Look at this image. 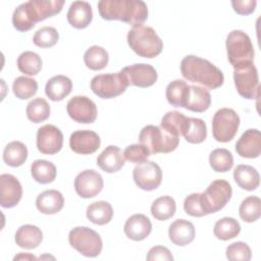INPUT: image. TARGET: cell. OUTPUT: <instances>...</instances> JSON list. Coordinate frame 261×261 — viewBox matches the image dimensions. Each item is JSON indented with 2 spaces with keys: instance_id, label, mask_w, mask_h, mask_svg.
Listing matches in <instances>:
<instances>
[{
  "instance_id": "cell-7",
  "label": "cell",
  "mask_w": 261,
  "mask_h": 261,
  "mask_svg": "<svg viewBox=\"0 0 261 261\" xmlns=\"http://www.w3.org/2000/svg\"><path fill=\"white\" fill-rule=\"evenodd\" d=\"M69 245L86 257H97L103 248L101 237L87 226H76L68 233Z\"/></svg>"
},
{
  "instance_id": "cell-15",
  "label": "cell",
  "mask_w": 261,
  "mask_h": 261,
  "mask_svg": "<svg viewBox=\"0 0 261 261\" xmlns=\"http://www.w3.org/2000/svg\"><path fill=\"white\" fill-rule=\"evenodd\" d=\"M103 186V177L93 169H86L74 178V190L84 199L96 197L102 191Z\"/></svg>"
},
{
  "instance_id": "cell-12",
  "label": "cell",
  "mask_w": 261,
  "mask_h": 261,
  "mask_svg": "<svg viewBox=\"0 0 261 261\" xmlns=\"http://www.w3.org/2000/svg\"><path fill=\"white\" fill-rule=\"evenodd\" d=\"M136 185L144 191L156 190L162 181V171L160 166L154 161H144L139 163L133 171Z\"/></svg>"
},
{
  "instance_id": "cell-33",
  "label": "cell",
  "mask_w": 261,
  "mask_h": 261,
  "mask_svg": "<svg viewBox=\"0 0 261 261\" xmlns=\"http://www.w3.org/2000/svg\"><path fill=\"white\" fill-rule=\"evenodd\" d=\"M176 210V204L173 198L162 196L157 198L151 206V213L157 220H167L171 218Z\"/></svg>"
},
{
  "instance_id": "cell-20",
  "label": "cell",
  "mask_w": 261,
  "mask_h": 261,
  "mask_svg": "<svg viewBox=\"0 0 261 261\" xmlns=\"http://www.w3.org/2000/svg\"><path fill=\"white\" fill-rule=\"evenodd\" d=\"M152 230V223L150 219L144 214H134L127 218L124 223L123 231L125 236L133 241L145 240Z\"/></svg>"
},
{
  "instance_id": "cell-46",
  "label": "cell",
  "mask_w": 261,
  "mask_h": 261,
  "mask_svg": "<svg viewBox=\"0 0 261 261\" xmlns=\"http://www.w3.org/2000/svg\"><path fill=\"white\" fill-rule=\"evenodd\" d=\"M150 155L149 149L143 144H133L127 146L123 151L124 159L132 163H142Z\"/></svg>"
},
{
  "instance_id": "cell-8",
  "label": "cell",
  "mask_w": 261,
  "mask_h": 261,
  "mask_svg": "<svg viewBox=\"0 0 261 261\" xmlns=\"http://www.w3.org/2000/svg\"><path fill=\"white\" fill-rule=\"evenodd\" d=\"M128 85L121 71L110 72L95 75L91 81V90L102 99H111L124 93Z\"/></svg>"
},
{
  "instance_id": "cell-25",
  "label": "cell",
  "mask_w": 261,
  "mask_h": 261,
  "mask_svg": "<svg viewBox=\"0 0 261 261\" xmlns=\"http://www.w3.org/2000/svg\"><path fill=\"white\" fill-rule=\"evenodd\" d=\"M64 205V198L59 191L47 190L39 194L36 199L37 209L47 215L59 212Z\"/></svg>"
},
{
  "instance_id": "cell-47",
  "label": "cell",
  "mask_w": 261,
  "mask_h": 261,
  "mask_svg": "<svg viewBox=\"0 0 261 261\" xmlns=\"http://www.w3.org/2000/svg\"><path fill=\"white\" fill-rule=\"evenodd\" d=\"M146 259L148 261H154V260H163V261H172L173 256L171 252L163 246H155L151 248L146 256Z\"/></svg>"
},
{
  "instance_id": "cell-38",
  "label": "cell",
  "mask_w": 261,
  "mask_h": 261,
  "mask_svg": "<svg viewBox=\"0 0 261 261\" xmlns=\"http://www.w3.org/2000/svg\"><path fill=\"white\" fill-rule=\"evenodd\" d=\"M240 217L245 222H254L261 216V200L256 196H249L244 199L239 208Z\"/></svg>"
},
{
  "instance_id": "cell-29",
  "label": "cell",
  "mask_w": 261,
  "mask_h": 261,
  "mask_svg": "<svg viewBox=\"0 0 261 261\" xmlns=\"http://www.w3.org/2000/svg\"><path fill=\"white\" fill-rule=\"evenodd\" d=\"M181 135L191 144H200L207 138V126L203 119L188 117Z\"/></svg>"
},
{
  "instance_id": "cell-5",
  "label": "cell",
  "mask_w": 261,
  "mask_h": 261,
  "mask_svg": "<svg viewBox=\"0 0 261 261\" xmlns=\"http://www.w3.org/2000/svg\"><path fill=\"white\" fill-rule=\"evenodd\" d=\"M225 46L228 61L234 69L253 63L254 47L250 37L245 32L233 30L228 33Z\"/></svg>"
},
{
  "instance_id": "cell-30",
  "label": "cell",
  "mask_w": 261,
  "mask_h": 261,
  "mask_svg": "<svg viewBox=\"0 0 261 261\" xmlns=\"http://www.w3.org/2000/svg\"><path fill=\"white\" fill-rule=\"evenodd\" d=\"M86 215L91 222L98 225H104L112 219L113 209L108 202L97 201L88 206Z\"/></svg>"
},
{
  "instance_id": "cell-44",
  "label": "cell",
  "mask_w": 261,
  "mask_h": 261,
  "mask_svg": "<svg viewBox=\"0 0 261 261\" xmlns=\"http://www.w3.org/2000/svg\"><path fill=\"white\" fill-rule=\"evenodd\" d=\"M226 258L230 261H249L252 257L250 247L244 242H236L227 246Z\"/></svg>"
},
{
  "instance_id": "cell-36",
  "label": "cell",
  "mask_w": 261,
  "mask_h": 261,
  "mask_svg": "<svg viewBox=\"0 0 261 261\" xmlns=\"http://www.w3.org/2000/svg\"><path fill=\"white\" fill-rule=\"evenodd\" d=\"M189 86L182 80H174L166 87L165 95L168 103L174 107L185 106Z\"/></svg>"
},
{
  "instance_id": "cell-19",
  "label": "cell",
  "mask_w": 261,
  "mask_h": 261,
  "mask_svg": "<svg viewBox=\"0 0 261 261\" xmlns=\"http://www.w3.org/2000/svg\"><path fill=\"white\" fill-rule=\"evenodd\" d=\"M237 153L244 158H257L261 154V135L257 128L247 129L236 144Z\"/></svg>"
},
{
  "instance_id": "cell-43",
  "label": "cell",
  "mask_w": 261,
  "mask_h": 261,
  "mask_svg": "<svg viewBox=\"0 0 261 261\" xmlns=\"http://www.w3.org/2000/svg\"><path fill=\"white\" fill-rule=\"evenodd\" d=\"M59 39V34L57 30L53 27H43L39 29L34 37L33 42L36 46L40 48H49L54 46Z\"/></svg>"
},
{
  "instance_id": "cell-16",
  "label": "cell",
  "mask_w": 261,
  "mask_h": 261,
  "mask_svg": "<svg viewBox=\"0 0 261 261\" xmlns=\"http://www.w3.org/2000/svg\"><path fill=\"white\" fill-rule=\"evenodd\" d=\"M126 77L129 85L139 88H148L157 81L156 69L147 63H136L125 66L120 70Z\"/></svg>"
},
{
  "instance_id": "cell-40",
  "label": "cell",
  "mask_w": 261,
  "mask_h": 261,
  "mask_svg": "<svg viewBox=\"0 0 261 261\" xmlns=\"http://www.w3.org/2000/svg\"><path fill=\"white\" fill-rule=\"evenodd\" d=\"M17 67L27 75H36L42 69V59L33 51H24L17 58Z\"/></svg>"
},
{
  "instance_id": "cell-48",
  "label": "cell",
  "mask_w": 261,
  "mask_h": 261,
  "mask_svg": "<svg viewBox=\"0 0 261 261\" xmlns=\"http://www.w3.org/2000/svg\"><path fill=\"white\" fill-rule=\"evenodd\" d=\"M233 10L241 15H249L254 12L257 2L255 0H233L231 1Z\"/></svg>"
},
{
  "instance_id": "cell-31",
  "label": "cell",
  "mask_w": 261,
  "mask_h": 261,
  "mask_svg": "<svg viewBox=\"0 0 261 261\" xmlns=\"http://www.w3.org/2000/svg\"><path fill=\"white\" fill-rule=\"evenodd\" d=\"M27 158L28 148L23 143L13 141L5 146L3 151V160L7 165L11 167H18L27 161Z\"/></svg>"
},
{
  "instance_id": "cell-11",
  "label": "cell",
  "mask_w": 261,
  "mask_h": 261,
  "mask_svg": "<svg viewBox=\"0 0 261 261\" xmlns=\"http://www.w3.org/2000/svg\"><path fill=\"white\" fill-rule=\"evenodd\" d=\"M233 81L240 96L245 99L253 100L259 96V77L254 63H250L233 71Z\"/></svg>"
},
{
  "instance_id": "cell-21",
  "label": "cell",
  "mask_w": 261,
  "mask_h": 261,
  "mask_svg": "<svg viewBox=\"0 0 261 261\" xmlns=\"http://www.w3.org/2000/svg\"><path fill=\"white\" fill-rule=\"evenodd\" d=\"M68 23L74 29L87 28L93 19V11L89 2L73 1L66 14Z\"/></svg>"
},
{
  "instance_id": "cell-32",
  "label": "cell",
  "mask_w": 261,
  "mask_h": 261,
  "mask_svg": "<svg viewBox=\"0 0 261 261\" xmlns=\"http://www.w3.org/2000/svg\"><path fill=\"white\" fill-rule=\"evenodd\" d=\"M55 165L47 160L38 159L35 160L31 165V174L33 178L42 185L50 184L54 181L56 177Z\"/></svg>"
},
{
  "instance_id": "cell-49",
  "label": "cell",
  "mask_w": 261,
  "mask_h": 261,
  "mask_svg": "<svg viewBox=\"0 0 261 261\" xmlns=\"http://www.w3.org/2000/svg\"><path fill=\"white\" fill-rule=\"evenodd\" d=\"M22 259H24V260H37V258L35 256L30 255V254H23V253H20V254H18L17 256H15L13 258V260H22Z\"/></svg>"
},
{
  "instance_id": "cell-23",
  "label": "cell",
  "mask_w": 261,
  "mask_h": 261,
  "mask_svg": "<svg viewBox=\"0 0 261 261\" xmlns=\"http://www.w3.org/2000/svg\"><path fill=\"white\" fill-rule=\"evenodd\" d=\"M124 156L119 147L110 145L106 147L97 158V165L107 173L118 171L124 165Z\"/></svg>"
},
{
  "instance_id": "cell-18",
  "label": "cell",
  "mask_w": 261,
  "mask_h": 261,
  "mask_svg": "<svg viewBox=\"0 0 261 261\" xmlns=\"http://www.w3.org/2000/svg\"><path fill=\"white\" fill-rule=\"evenodd\" d=\"M101 145V140L98 134L90 129L75 130L70 135L69 147L70 149L82 155L95 153Z\"/></svg>"
},
{
  "instance_id": "cell-2",
  "label": "cell",
  "mask_w": 261,
  "mask_h": 261,
  "mask_svg": "<svg viewBox=\"0 0 261 261\" xmlns=\"http://www.w3.org/2000/svg\"><path fill=\"white\" fill-rule=\"evenodd\" d=\"M99 14L106 20H120L133 27L141 25L148 17V6L142 0H101Z\"/></svg>"
},
{
  "instance_id": "cell-1",
  "label": "cell",
  "mask_w": 261,
  "mask_h": 261,
  "mask_svg": "<svg viewBox=\"0 0 261 261\" xmlns=\"http://www.w3.org/2000/svg\"><path fill=\"white\" fill-rule=\"evenodd\" d=\"M63 5V0H30L21 3L13 11L12 24L19 32H28L37 22L58 14Z\"/></svg>"
},
{
  "instance_id": "cell-10",
  "label": "cell",
  "mask_w": 261,
  "mask_h": 261,
  "mask_svg": "<svg viewBox=\"0 0 261 261\" xmlns=\"http://www.w3.org/2000/svg\"><path fill=\"white\" fill-rule=\"evenodd\" d=\"M240 125V117L233 109L221 108L212 119L213 138L220 143H227L233 139Z\"/></svg>"
},
{
  "instance_id": "cell-26",
  "label": "cell",
  "mask_w": 261,
  "mask_h": 261,
  "mask_svg": "<svg viewBox=\"0 0 261 261\" xmlns=\"http://www.w3.org/2000/svg\"><path fill=\"white\" fill-rule=\"evenodd\" d=\"M14 240L18 247L31 250L37 248L42 243L43 232L36 225L24 224L18 227Z\"/></svg>"
},
{
  "instance_id": "cell-34",
  "label": "cell",
  "mask_w": 261,
  "mask_h": 261,
  "mask_svg": "<svg viewBox=\"0 0 261 261\" xmlns=\"http://www.w3.org/2000/svg\"><path fill=\"white\" fill-rule=\"evenodd\" d=\"M241 231V225L232 217H223L214 224L213 232L218 240L228 241L236 238Z\"/></svg>"
},
{
  "instance_id": "cell-28",
  "label": "cell",
  "mask_w": 261,
  "mask_h": 261,
  "mask_svg": "<svg viewBox=\"0 0 261 261\" xmlns=\"http://www.w3.org/2000/svg\"><path fill=\"white\" fill-rule=\"evenodd\" d=\"M233 179L240 188L254 191L260 185V175L256 168L247 164H240L233 170Z\"/></svg>"
},
{
  "instance_id": "cell-17",
  "label": "cell",
  "mask_w": 261,
  "mask_h": 261,
  "mask_svg": "<svg viewBox=\"0 0 261 261\" xmlns=\"http://www.w3.org/2000/svg\"><path fill=\"white\" fill-rule=\"evenodd\" d=\"M22 197V187L12 174L0 175V204L3 208H12L18 204Z\"/></svg>"
},
{
  "instance_id": "cell-41",
  "label": "cell",
  "mask_w": 261,
  "mask_h": 261,
  "mask_svg": "<svg viewBox=\"0 0 261 261\" xmlns=\"http://www.w3.org/2000/svg\"><path fill=\"white\" fill-rule=\"evenodd\" d=\"M12 91L16 98L20 100H27L32 98L37 93L38 83L35 79L21 75L14 80Z\"/></svg>"
},
{
  "instance_id": "cell-22",
  "label": "cell",
  "mask_w": 261,
  "mask_h": 261,
  "mask_svg": "<svg viewBox=\"0 0 261 261\" xmlns=\"http://www.w3.org/2000/svg\"><path fill=\"white\" fill-rule=\"evenodd\" d=\"M195 236V226L189 220L176 219L169 225L168 237L176 246L184 247L189 245L194 241Z\"/></svg>"
},
{
  "instance_id": "cell-24",
  "label": "cell",
  "mask_w": 261,
  "mask_h": 261,
  "mask_svg": "<svg viewBox=\"0 0 261 261\" xmlns=\"http://www.w3.org/2000/svg\"><path fill=\"white\" fill-rule=\"evenodd\" d=\"M211 104V95L208 90L200 86H189L184 108L193 112H204Z\"/></svg>"
},
{
  "instance_id": "cell-42",
  "label": "cell",
  "mask_w": 261,
  "mask_h": 261,
  "mask_svg": "<svg viewBox=\"0 0 261 261\" xmlns=\"http://www.w3.org/2000/svg\"><path fill=\"white\" fill-rule=\"evenodd\" d=\"M188 117L179 111H169L161 119L160 126L175 136H180Z\"/></svg>"
},
{
  "instance_id": "cell-45",
  "label": "cell",
  "mask_w": 261,
  "mask_h": 261,
  "mask_svg": "<svg viewBox=\"0 0 261 261\" xmlns=\"http://www.w3.org/2000/svg\"><path fill=\"white\" fill-rule=\"evenodd\" d=\"M184 209L187 214L194 217H202L207 215L201 199V193H193L187 196L184 202Z\"/></svg>"
},
{
  "instance_id": "cell-14",
  "label": "cell",
  "mask_w": 261,
  "mask_h": 261,
  "mask_svg": "<svg viewBox=\"0 0 261 261\" xmlns=\"http://www.w3.org/2000/svg\"><path fill=\"white\" fill-rule=\"evenodd\" d=\"M63 146V135L53 124H45L37 132V148L42 154L53 155L58 153Z\"/></svg>"
},
{
  "instance_id": "cell-27",
  "label": "cell",
  "mask_w": 261,
  "mask_h": 261,
  "mask_svg": "<svg viewBox=\"0 0 261 261\" xmlns=\"http://www.w3.org/2000/svg\"><path fill=\"white\" fill-rule=\"evenodd\" d=\"M72 89L69 77L58 74L51 77L45 86V94L52 101H61L67 97Z\"/></svg>"
},
{
  "instance_id": "cell-13",
  "label": "cell",
  "mask_w": 261,
  "mask_h": 261,
  "mask_svg": "<svg viewBox=\"0 0 261 261\" xmlns=\"http://www.w3.org/2000/svg\"><path fill=\"white\" fill-rule=\"evenodd\" d=\"M69 117L79 123H93L97 118L96 104L87 96H74L66 105Z\"/></svg>"
},
{
  "instance_id": "cell-6",
  "label": "cell",
  "mask_w": 261,
  "mask_h": 261,
  "mask_svg": "<svg viewBox=\"0 0 261 261\" xmlns=\"http://www.w3.org/2000/svg\"><path fill=\"white\" fill-rule=\"evenodd\" d=\"M140 144L146 146L150 154L169 153L179 144V137L165 130L161 126L149 124L142 128L139 135Z\"/></svg>"
},
{
  "instance_id": "cell-4",
  "label": "cell",
  "mask_w": 261,
  "mask_h": 261,
  "mask_svg": "<svg viewBox=\"0 0 261 261\" xmlns=\"http://www.w3.org/2000/svg\"><path fill=\"white\" fill-rule=\"evenodd\" d=\"M127 44L137 55L145 58H154L163 49V42L155 30L143 24L128 31Z\"/></svg>"
},
{
  "instance_id": "cell-35",
  "label": "cell",
  "mask_w": 261,
  "mask_h": 261,
  "mask_svg": "<svg viewBox=\"0 0 261 261\" xmlns=\"http://www.w3.org/2000/svg\"><path fill=\"white\" fill-rule=\"evenodd\" d=\"M109 56L107 51L100 46H92L84 54V61L88 68L92 70H101L108 64Z\"/></svg>"
},
{
  "instance_id": "cell-9",
  "label": "cell",
  "mask_w": 261,
  "mask_h": 261,
  "mask_svg": "<svg viewBox=\"0 0 261 261\" xmlns=\"http://www.w3.org/2000/svg\"><path fill=\"white\" fill-rule=\"evenodd\" d=\"M232 195V189L228 181L224 179L213 180L205 190L201 193V199L206 214L215 213L221 210L230 200Z\"/></svg>"
},
{
  "instance_id": "cell-39",
  "label": "cell",
  "mask_w": 261,
  "mask_h": 261,
  "mask_svg": "<svg viewBox=\"0 0 261 261\" xmlns=\"http://www.w3.org/2000/svg\"><path fill=\"white\" fill-rule=\"evenodd\" d=\"M209 163L211 168L216 172H226L233 165V157L230 151L224 148L213 150L209 155Z\"/></svg>"
},
{
  "instance_id": "cell-37",
  "label": "cell",
  "mask_w": 261,
  "mask_h": 261,
  "mask_svg": "<svg viewBox=\"0 0 261 261\" xmlns=\"http://www.w3.org/2000/svg\"><path fill=\"white\" fill-rule=\"evenodd\" d=\"M25 112L28 118L32 122L39 123L49 118L50 106L45 99L38 97L29 102V104L27 105Z\"/></svg>"
},
{
  "instance_id": "cell-3",
  "label": "cell",
  "mask_w": 261,
  "mask_h": 261,
  "mask_svg": "<svg viewBox=\"0 0 261 261\" xmlns=\"http://www.w3.org/2000/svg\"><path fill=\"white\" fill-rule=\"evenodd\" d=\"M180 72L186 80L210 90L221 87L224 82L223 73L218 67L207 59L195 55H188L181 60Z\"/></svg>"
}]
</instances>
